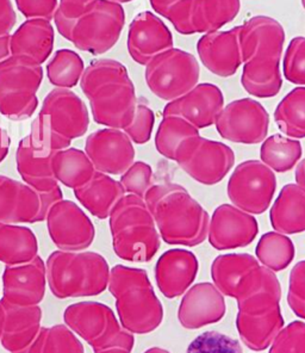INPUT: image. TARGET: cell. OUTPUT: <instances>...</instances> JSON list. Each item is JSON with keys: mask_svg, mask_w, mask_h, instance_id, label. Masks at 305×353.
Returning <instances> with one entry per match:
<instances>
[{"mask_svg": "<svg viewBox=\"0 0 305 353\" xmlns=\"http://www.w3.org/2000/svg\"><path fill=\"white\" fill-rule=\"evenodd\" d=\"M288 303L298 318L305 320V261L297 263L288 279Z\"/></svg>", "mask_w": 305, "mask_h": 353, "instance_id": "bcb514c9", "label": "cell"}, {"mask_svg": "<svg viewBox=\"0 0 305 353\" xmlns=\"http://www.w3.org/2000/svg\"><path fill=\"white\" fill-rule=\"evenodd\" d=\"M302 5H303V8L305 9V0H302Z\"/></svg>", "mask_w": 305, "mask_h": 353, "instance_id": "91938a15", "label": "cell"}, {"mask_svg": "<svg viewBox=\"0 0 305 353\" xmlns=\"http://www.w3.org/2000/svg\"><path fill=\"white\" fill-rule=\"evenodd\" d=\"M4 310V325L1 345L10 353H19L28 349L41 330L42 309L39 305H17L1 299Z\"/></svg>", "mask_w": 305, "mask_h": 353, "instance_id": "f1b7e54d", "label": "cell"}, {"mask_svg": "<svg viewBox=\"0 0 305 353\" xmlns=\"http://www.w3.org/2000/svg\"><path fill=\"white\" fill-rule=\"evenodd\" d=\"M37 121L55 135L72 141L87 132L90 114L76 93L56 88L45 96Z\"/></svg>", "mask_w": 305, "mask_h": 353, "instance_id": "e0dca14e", "label": "cell"}, {"mask_svg": "<svg viewBox=\"0 0 305 353\" xmlns=\"http://www.w3.org/2000/svg\"><path fill=\"white\" fill-rule=\"evenodd\" d=\"M215 287L224 296L241 301L279 282L273 271L247 253L217 256L211 265Z\"/></svg>", "mask_w": 305, "mask_h": 353, "instance_id": "7c38bea8", "label": "cell"}, {"mask_svg": "<svg viewBox=\"0 0 305 353\" xmlns=\"http://www.w3.org/2000/svg\"><path fill=\"white\" fill-rule=\"evenodd\" d=\"M200 68L197 59L182 49L172 48L146 65L147 86L156 97L172 102L198 84Z\"/></svg>", "mask_w": 305, "mask_h": 353, "instance_id": "4fadbf2b", "label": "cell"}, {"mask_svg": "<svg viewBox=\"0 0 305 353\" xmlns=\"http://www.w3.org/2000/svg\"><path fill=\"white\" fill-rule=\"evenodd\" d=\"M85 65L80 55L71 49H60L47 65L50 84L59 88L76 86L84 73Z\"/></svg>", "mask_w": 305, "mask_h": 353, "instance_id": "ab89813d", "label": "cell"}, {"mask_svg": "<svg viewBox=\"0 0 305 353\" xmlns=\"http://www.w3.org/2000/svg\"><path fill=\"white\" fill-rule=\"evenodd\" d=\"M53 172L56 181L74 190L89 183L97 171L84 150L68 147L54 157Z\"/></svg>", "mask_w": 305, "mask_h": 353, "instance_id": "e575fe53", "label": "cell"}, {"mask_svg": "<svg viewBox=\"0 0 305 353\" xmlns=\"http://www.w3.org/2000/svg\"><path fill=\"white\" fill-rule=\"evenodd\" d=\"M240 9V0H182L164 17L182 35L209 34L233 22Z\"/></svg>", "mask_w": 305, "mask_h": 353, "instance_id": "2e32d148", "label": "cell"}, {"mask_svg": "<svg viewBox=\"0 0 305 353\" xmlns=\"http://www.w3.org/2000/svg\"><path fill=\"white\" fill-rule=\"evenodd\" d=\"M96 0H60L54 21L58 31L70 26L89 10Z\"/></svg>", "mask_w": 305, "mask_h": 353, "instance_id": "7dc6e473", "label": "cell"}, {"mask_svg": "<svg viewBox=\"0 0 305 353\" xmlns=\"http://www.w3.org/2000/svg\"><path fill=\"white\" fill-rule=\"evenodd\" d=\"M63 320L67 327L81 336L94 352L120 347L132 352L135 338L120 326L110 307L99 302H79L68 305Z\"/></svg>", "mask_w": 305, "mask_h": 353, "instance_id": "30bf717a", "label": "cell"}, {"mask_svg": "<svg viewBox=\"0 0 305 353\" xmlns=\"http://www.w3.org/2000/svg\"><path fill=\"white\" fill-rule=\"evenodd\" d=\"M154 123L155 115L151 108L146 104L138 103L133 121L127 128L123 129V132L132 141L138 145H145L151 140Z\"/></svg>", "mask_w": 305, "mask_h": 353, "instance_id": "f6af8a7d", "label": "cell"}, {"mask_svg": "<svg viewBox=\"0 0 305 353\" xmlns=\"http://www.w3.org/2000/svg\"><path fill=\"white\" fill-rule=\"evenodd\" d=\"M39 256V243L34 232L25 225L0 222V261L17 265Z\"/></svg>", "mask_w": 305, "mask_h": 353, "instance_id": "836d02e7", "label": "cell"}, {"mask_svg": "<svg viewBox=\"0 0 305 353\" xmlns=\"http://www.w3.org/2000/svg\"><path fill=\"white\" fill-rule=\"evenodd\" d=\"M109 219L116 256L132 263H148L154 258L160 250V234L145 199L125 194Z\"/></svg>", "mask_w": 305, "mask_h": 353, "instance_id": "8992f818", "label": "cell"}, {"mask_svg": "<svg viewBox=\"0 0 305 353\" xmlns=\"http://www.w3.org/2000/svg\"><path fill=\"white\" fill-rule=\"evenodd\" d=\"M198 269L195 253L182 248L165 252L155 265V279L160 292L169 300L184 295L195 282Z\"/></svg>", "mask_w": 305, "mask_h": 353, "instance_id": "83f0119b", "label": "cell"}, {"mask_svg": "<svg viewBox=\"0 0 305 353\" xmlns=\"http://www.w3.org/2000/svg\"><path fill=\"white\" fill-rule=\"evenodd\" d=\"M80 88L89 99L96 123L123 130L133 121L138 98L123 63L112 59L94 60L81 75Z\"/></svg>", "mask_w": 305, "mask_h": 353, "instance_id": "7a4b0ae2", "label": "cell"}, {"mask_svg": "<svg viewBox=\"0 0 305 353\" xmlns=\"http://www.w3.org/2000/svg\"><path fill=\"white\" fill-rule=\"evenodd\" d=\"M269 353H305V323L293 321L284 327Z\"/></svg>", "mask_w": 305, "mask_h": 353, "instance_id": "ee69618b", "label": "cell"}, {"mask_svg": "<svg viewBox=\"0 0 305 353\" xmlns=\"http://www.w3.org/2000/svg\"><path fill=\"white\" fill-rule=\"evenodd\" d=\"M285 31L275 18L255 16L240 27L241 84L251 96L275 97L283 86L280 59Z\"/></svg>", "mask_w": 305, "mask_h": 353, "instance_id": "6da1fadb", "label": "cell"}, {"mask_svg": "<svg viewBox=\"0 0 305 353\" xmlns=\"http://www.w3.org/2000/svg\"><path fill=\"white\" fill-rule=\"evenodd\" d=\"M215 125L217 132L228 141L257 145L267 137L270 115L261 103L242 98L223 108Z\"/></svg>", "mask_w": 305, "mask_h": 353, "instance_id": "ac0fdd59", "label": "cell"}, {"mask_svg": "<svg viewBox=\"0 0 305 353\" xmlns=\"http://www.w3.org/2000/svg\"><path fill=\"white\" fill-rule=\"evenodd\" d=\"M19 12L27 19L52 21L58 10V0H14Z\"/></svg>", "mask_w": 305, "mask_h": 353, "instance_id": "c3c4849f", "label": "cell"}, {"mask_svg": "<svg viewBox=\"0 0 305 353\" xmlns=\"http://www.w3.org/2000/svg\"><path fill=\"white\" fill-rule=\"evenodd\" d=\"M45 221L49 236L60 251H84L96 236L92 221L72 201L61 199L54 204Z\"/></svg>", "mask_w": 305, "mask_h": 353, "instance_id": "ffe728a7", "label": "cell"}, {"mask_svg": "<svg viewBox=\"0 0 305 353\" xmlns=\"http://www.w3.org/2000/svg\"><path fill=\"white\" fill-rule=\"evenodd\" d=\"M182 0H149L151 8L155 10L158 14H161L164 17L168 10L172 8L173 5L177 4Z\"/></svg>", "mask_w": 305, "mask_h": 353, "instance_id": "816d5d0a", "label": "cell"}, {"mask_svg": "<svg viewBox=\"0 0 305 353\" xmlns=\"http://www.w3.org/2000/svg\"><path fill=\"white\" fill-rule=\"evenodd\" d=\"M55 31L50 21L28 19L11 35L12 57H22L42 65L54 48Z\"/></svg>", "mask_w": 305, "mask_h": 353, "instance_id": "f546056e", "label": "cell"}, {"mask_svg": "<svg viewBox=\"0 0 305 353\" xmlns=\"http://www.w3.org/2000/svg\"><path fill=\"white\" fill-rule=\"evenodd\" d=\"M145 202L160 236L168 245L195 248L208 238V212L182 185H153L147 191Z\"/></svg>", "mask_w": 305, "mask_h": 353, "instance_id": "3957f363", "label": "cell"}, {"mask_svg": "<svg viewBox=\"0 0 305 353\" xmlns=\"http://www.w3.org/2000/svg\"><path fill=\"white\" fill-rule=\"evenodd\" d=\"M199 59L213 74L228 78L242 65L240 49V27L228 31L204 34L197 43Z\"/></svg>", "mask_w": 305, "mask_h": 353, "instance_id": "4316f807", "label": "cell"}, {"mask_svg": "<svg viewBox=\"0 0 305 353\" xmlns=\"http://www.w3.org/2000/svg\"><path fill=\"white\" fill-rule=\"evenodd\" d=\"M277 190V178L260 160H247L235 168L228 181L230 202L251 215H260L270 208Z\"/></svg>", "mask_w": 305, "mask_h": 353, "instance_id": "9a60e30c", "label": "cell"}, {"mask_svg": "<svg viewBox=\"0 0 305 353\" xmlns=\"http://www.w3.org/2000/svg\"><path fill=\"white\" fill-rule=\"evenodd\" d=\"M43 80L41 65L22 57H11L0 65V114L11 121H24L39 106L37 91Z\"/></svg>", "mask_w": 305, "mask_h": 353, "instance_id": "8fae6325", "label": "cell"}, {"mask_svg": "<svg viewBox=\"0 0 305 353\" xmlns=\"http://www.w3.org/2000/svg\"><path fill=\"white\" fill-rule=\"evenodd\" d=\"M271 225L282 234L305 232V190L298 184H286L271 208Z\"/></svg>", "mask_w": 305, "mask_h": 353, "instance_id": "1f68e13d", "label": "cell"}, {"mask_svg": "<svg viewBox=\"0 0 305 353\" xmlns=\"http://www.w3.org/2000/svg\"><path fill=\"white\" fill-rule=\"evenodd\" d=\"M74 196L91 215L105 220L110 216L116 204L125 196V191L120 181L97 171L89 183L74 189Z\"/></svg>", "mask_w": 305, "mask_h": 353, "instance_id": "4dcf8cb0", "label": "cell"}, {"mask_svg": "<svg viewBox=\"0 0 305 353\" xmlns=\"http://www.w3.org/2000/svg\"><path fill=\"white\" fill-rule=\"evenodd\" d=\"M226 300L213 283H198L190 288L182 297L178 320L186 330H198L224 318Z\"/></svg>", "mask_w": 305, "mask_h": 353, "instance_id": "484cf974", "label": "cell"}, {"mask_svg": "<svg viewBox=\"0 0 305 353\" xmlns=\"http://www.w3.org/2000/svg\"><path fill=\"white\" fill-rule=\"evenodd\" d=\"M127 44L134 61L146 66L155 57L173 48L172 32L156 14L145 11L130 23Z\"/></svg>", "mask_w": 305, "mask_h": 353, "instance_id": "cb8c5ba5", "label": "cell"}, {"mask_svg": "<svg viewBox=\"0 0 305 353\" xmlns=\"http://www.w3.org/2000/svg\"><path fill=\"white\" fill-rule=\"evenodd\" d=\"M302 154L301 142L280 134L266 137L260 148L261 161L273 172H288L296 168Z\"/></svg>", "mask_w": 305, "mask_h": 353, "instance_id": "d590c367", "label": "cell"}, {"mask_svg": "<svg viewBox=\"0 0 305 353\" xmlns=\"http://www.w3.org/2000/svg\"><path fill=\"white\" fill-rule=\"evenodd\" d=\"M257 233L259 225L255 217L233 204H222L210 220L208 239L215 250L227 251L249 246Z\"/></svg>", "mask_w": 305, "mask_h": 353, "instance_id": "7402d4cb", "label": "cell"}, {"mask_svg": "<svg viewBox=\"0 0 305 353\" xmlns=\"http://www.w3.org/2000/svg\"><path fill=\"white\" fill-rule=\"evenodd\" d=\"M96 353H130L128 350L120 349V347H111V349L102 350Z\"/></svg>", "mask_w": 305, "mask_h": 353, "instance_id": "11a10c76", "label": "cell"}, {"mask_svg": "<svg viewBox=\"0 0 305 353\" xmlns=\"http://www.w3.org/2000/svg\"><path fill=\"white\" fill-rule=\"evenodd\" d=\"M110 1L118 3V4H123V3H130V1H133V0H110Z\"/></svg>", "mask_w": 305, "mask_h": 353, "instance_id": "680465c9", "label": "cell"}, {"mask_svg": "<svg viewBox=\"0 0 305 353\" xmlns=\"http://www.w3.org/2000/svg\"><path fill=\"white\" fill-rule=\"evenodd\" d=\"M71 142L55 135L37 121L31 124L29 135L23 137L16 150L17 171L28 185L48 192L59 185L53 172V159L59 150L71 147Z\"/></svg>", "mask_w": 305, "mask_h": 353, "instance_id": "9c48e42d", "label": "cell"}, {"mask_svg": "<svg viewBox=\"0 0 305 353\" xmlns=\"http://www.w3.org/2000/svg\"><path fill=\"white\" fill-rule=\"evenodd\" d=\"M109 290L124 330L148 334L162 323L164 308L146 270L116 265L110 271Z\"/></svg>", "mask_w": 305, "mask_h": 353, "instance_id": "277c9868", "label": "cell"}, {"mask_svg": "<svg viewBox=\"0 0 305 353\" xmlns=\"http://www.w3.org/2000/svg\"><path fill=\"white\" fill-rule=\"evenodd\" d=\"M177 163L196 181L215 185L234 168L235 153L222 142L198 137L184 150Z\"/></svg>", "mask_w": 305, "mask_h": 353, "instance_id": "d6986e66", "label": "cell"}, {"mask_svg": "<svg viewBox=\"0 0 305 353\" xmlns=\"http://www.w3.org/2000/svg\"><path fill=\"white\" fill-rule=\"evenodd\" d=\"M47 269L40 256L23 264L6 265L3 299L12 305H39L45 294Z\"/></svg>", "mask_w": 305, "mask_h": 353, "instance_id": "603a6c76", "label": "cell"}, {"mask_svg": "<svg viewBox=\"0 0 305 353\" xmlns=\"http://www.w3.org/2000/svg\"><path fill=\"white\" fill-rule=\"evenodd\" d=\"M145 353H171L167 350L161 349V347H151V349L147 350Z\"/></svg>", "mask_w": 305, "mask_h": 353, "instance_id": "9f6ffc18", "label": "cell"}, {"mask_svg": "<svg viewBox=\"0 0 305 353\" xmlns=\"http://www.w3.org/2000/svg\"><path fill=\"white\" fill-rule=\"evenodd\" d=\"M11 57V35L0 36V65Z\"/></svg>", "mask_w": 305, "mask_h": 353, "instance_id": "f907efd6", "label": "cell"}, {"mask_svg": "<svg viewBox=\"0 0 305 353\" xmlns=\"http://www.w3.org/2000/svg\"><path fill=\"white\" fill-rule=\"evenodd\" d=\"M63 199L60 186L40 192L25 183L0 176V222L9 225L37 223L47 219L50 208Z\"/></svg>", "mask_w": 305, "mask_h": 353, "instance_id": "5bb4252c", "label": "cell"}, {"mask_svg": "<svg viewBox=\"0 0 305 353\" xmlns=\"http://www.w3.org/2000/svg\"><path fill=\"white\" fill-rule=\"evenodd\" d=\"M19 353H85V350L70 327L55 325L41 327L30 346Z\"/></svg>", "mask_w": 305, "mask_h": 353, "instance_id": "f35d334b", "label": "cell"}, {"mask_svg": "<svg viewBox=\"0 0 305 353\" xmlns=\"http://www.w3.org/2000/svg\"><path fill=\"white\" fill-rule=\"evenodd\" d=\"M280 300L282 287L278 282L238 301L236 328L248 349L253 351L269 349L279 332L283 330L285 323Z\"/></svg>", "mask_w": 305, "mask_h": 353, "instance_id": "52a82bcc", "label": "cell"}, {"mask_svg": "<svg viewBox=\"0 0 305 353\" xmlns=\"http://www.w3.org/2000/svg\"><path fill=\"white\" fill-rule=\"evenodd\" d=\"M257 259L262 266L278 272L288 268L295 259L296 250L288 235L278 232H269L261 236L257 248Z\"/></svg>", "mask_w": 305, "mask_h": 353, "instance_id": "74e56055", "label": "cell"}, {"mask_svg": "<svg viewBox=\"0 0 305 353\" xmlns=\"http://www.w3.org/2000/svg\"><path fill=\"white\" fill-rule=\"evenodd\" d=\"M153 170L148 163L136 161L120 176V183L124 191L145 199L147 191L151 189Z\"/></svg>", "mask_w": 305, "mask_h": 353, "instance_id": "7bdbcfd3", "label": "cell"}, {"mask_svg": "<svg viewBox=\"0 0 305 353\" xmlns=\"http://www.w3.org/2000/svg\"><path fill=\"white\" fill-rule=\"evenodd\" d=\"M284 77L290 83L305 86V37H295L284 57Z\"/></svg>", "mask_w": 305, "mask_h": 353, "instance_id": "b9f144b4", "label": "cell"}, {"mask_svg": "<svg viewBox=\"0 0 305 353\" xmlns=\"http://www.w3.org/2000/svg\"><path fill=\"white\" fill-rule=\"evenodd\" d=\"M124 24L125 12L122 5L110 0H96L83 16L59 32L79 50L102 55L118 42Z\"/></svg>", "mask_w": 305, "mask_h": 353, "instance_id": "ba28073f", "label": "cell"}, {"mask_svg": "<svg viewBox=\"0 0 305 353\" xmlns=\"http://www.w3.org/2000/svg\"><path fill=\"white\" fill-rule=\"evenodd\" d=\"M296 183L305 190V159L296 165Z\"/></svg>", "mask_w": 305, "mask_h": 353, "instance_id": "db71d44e", "label": "cell"}, {"mask_svg": "<svg viewBox=\"0 0 305 353\" xmlns=\"http://www.w3.org/2000/svg\"><path fill=\"white\" fill-rule=\"evenodd\" d=\"M10 145H11V140H10L9 134L5 129L0 127V163L6 158V155L9 154Z\"/></svg>", "mask_w": 305, "mask_h": 353, "instance_id": "f5cc1de1", "label": "cell"}, {"mask_svg": "<svg viewBox=\"0 0 305 353\" xmlns=\"http://www.w3.org/2000/svg\"><path fill=\"white\" fill-rule=\"evenodd\" d=\"M87 154L98 172L122 176L134 163L133 141L120 129L105 128L92 132L85 142Z\"/></svg>", "mask_w": 305, "mask_h": 353, "instance_id": "44dd1931", "label": "cell"}, {"mask_svg": "<svg viewBox=\"0 0 305 353\" xmlns=\"http://www.w3.org/2000/svg\"><path fill=\"white\" fill-rule=\"evenodd\" d=\"M279 129L292 139L305 137V88H296L279 103L275 111Z\"/></svg>", "mask_w": 305, "mask_h": 353, "instance_id": "8d00e7d4", "label": "cell"}, {"mask_svg": "<svg viewBox=\"0 0 305 353\" xmlns=\"http://www.w3.org/2000/svg\"><path fill=\"white\" fill-rule=\"evenodd\" d=\"M199 135V129L180 116H164L155 135V147L160 154L177 161L186 147Z\"/></svg>", "mask_w": 305, "mask_h": 353, "instance_id": "d6a6232c", "label": "cell"}, {"mask_svg": "<svg viewBox=\"0 0 305 353\" xmlns=\"http://www.w3.org/2000/svg\"><path fill=\"white\" fill-rule=\"evenodd\" d=\"M224 108V97L221 88L216 85L197 84L176 101L168 102L165 106L164 116H180L196 128L203 129L211 127L216 122Z\"/></svg>", "mask_w": 305, "mask_h": 353, "instance_id": "d4e9b609", "label": "cell"}, {"mask_svg": "<svg viewBox=\"0 0 305 353\" xmlns=\"http://www.w3.org/2000/svg\"><path fill=\"white\" fill-rule=\"evenodd\" d=\"M3 325H4V310L0 305V338H1V333H3Z\"/></svg>", "mask_w": 305, "mask_h": 353, "instance_id": "6f0895ef", "label": "cell"}, {"mask_svg": "<svg viewBox=\"0 0 305 353\" xmlns=\"http://www.w3.org/2000/svg\"><path fill=\"white\" fill-rule=\"evenodd\" d=\"M45 269L49 289L60 300L101 295L109 285L110 268L96 252H53Z\"/></svg>", "mask_w": 305, "mask_h": 353, "instance_id": "5b68a950", "label": "cell"}, {"mask_svg": "<svg viewBox=\"0 0 305 353\" xmlns=\"http://www.w3.org/2000/svg\"><path fill=\"white\" fill-rule=\"evenodd\" d=\"M186 353H244L238 340L231 336L209 331L197 336L187 347Z\"/></svg>", "mask_w": 305, "mask_h": 353, "instance_id": "60d3db41", "label": "cell"}, {"mask_svg": "<svg viewBox=\"0 0 305 353\" xmlns=\"http://www.w3.org/2000/svg\"><path fill=\"white\" fill-rule=\"evenodd\" d=\"M17 22L11 0H0V36L10 35Z\"/></svg>", "mask_w": 305, "mask_h": 353, "instance_id": "681fc988", "label": "cell"}]
</instances>
